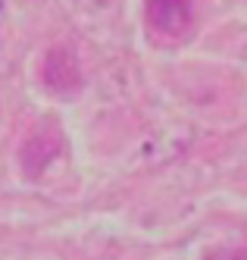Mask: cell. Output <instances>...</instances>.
I'll return each instance as SVG.
<instances>
[{"label":"cell","instance_id":"6da1fadb","mask_svg":"<svg viewBox=\"0 0 247 260\" xmlns=\"http://www.w3.org/2000/svg\"><path fill=\"white\" fill-rule=\"evenodd\" d=\"M147 25L160 38H182L194 22V0H147Z\"/></svg>","mask_w":247,"mask_h":260},{"label":"cell","instance_id":"7a4b0ae2","mask_svg":"<svg viewBox=\"0 0 247 260\" xmlns=\"http://www.w3.org/2000/svg\"><path fill=\"white\" fill-rule=\"evenodd\" d=\"M238 260H247V254H241V257H238Z\"/></svg>","mask_w":247,"mask_h":260}]
</instances>
